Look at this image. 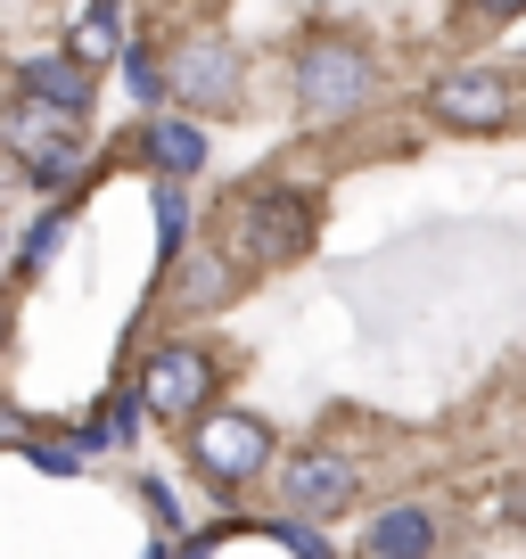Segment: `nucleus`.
<instances>
[{"mask_svg":"<svg viewBox=\"0 0 526 559\" xmlns=\"http://www.w3.org/2000/svg\"><path fill=\"white\" fill-rule=\"evenodd\" d=\"M313 239V198L304 190H247L230 214V255L239 263H297Z\"/></svg>","mask_w":526,"mask_h":559,"instance_id":"1","label":"nucleus"},{"mask_svg":"<svg viewBox=\"0 0 526 559\" xmlns=\"http://www.w3.org/2000/svg\"><path fill=\"white\" fill-rule=\"evenodd\" d=\"M370 58L354 50V41H304V58H297V107L313 123H346L354 107L370 99Z\"/></svg>","mask_w":526,"mask_h":559,"instance_id":"2","label":"nucleus"},{"mask_svg":"<svg viewBox=\"0 0 526 559\" xmlns=\"http://www.w3.org/2000/svg\"><path fill=\"white\" fill-rule=\"evenodd\" d=\"M190 461L214 477V486H239V477H255L263 461H272V428H263L255 412H239V403H214V412H198V428H190Z\"/></svg>","mask_w":526,"mask_h":559,"instance_id":"3","label":"nucleus"},{"mask_svg":"<svg viewBox=\"0 0 526 559\" xmlns=\"http://www.w3.org/2000/svg\"><path fill=\"white\" fill-rule=\"evenodd\" d=\"M428 107H437L444 123H461V132H502V123L518 116V91H510V74L469 67V74H444Z\"/></svg>","mask_w":526,"mask_h":559,"instance_id":"4","label":"nucleus"},{"mask_svg":"<svg viewBox=\"0 0 526 559\" xmlns=\"http://www.w3.org/2000/svg\"><path fill=\"white\" fill-rule=\"evenodd\" d=\"M141 403L148 412H198V403H214V362L198 346H157L141 370Z\"/></svg>","mask_w":526,"mask_h":559,"instance_id":"5","label":"nucleus"},{"mask_svg":"<svg viewBox=\"0 0 526 559\" xmlns=\"http://www.w3.org/2000/svg\"><path fill=\"white\" fill-rule=\"evenodd\" d=\"M354 486H362V469H354L346 453H304V461L280 469V493H288L297 519H330V510H346Z\"/></svg>","mask_w":526,"mask_h":559,"instance_id":"6","label":"nucleus"},{"mask_svg":"<svg viewBox=\"0 0 526 559\" xmlns=\"http://www.w3.org/2000/svg\"><path fill=\"white\" fill-rule=\"evenodd\" d=\"M362 559H437V510L428 502H395L370 519Z\"/></svg>","mask_w":526,"mask_h":559,"instance_id":"7","label":"nucleus"},{"mask_svg":"<svg viewBox=\"0 0 526 559\" xmlns=\"http://www.w3.org/2000/svg\"><path fill=\"white\" fill-rule=\"evenodd\" d=\"M17 91H25V99H50V107H67V116H83V107H91V67H83V50L25 58V67H17Z\"/></svg>","mask_w":526,"mask_h":559,"instance_id":"8","label":"nucleus"},{"mask_svg":"<svg viewBox=\"0 0 526 559\" xmlns=\"http://www.w3.org/2000/svg\"><path fill=\"white\" fill-rule=\"evenodd\" d=\"M165 74H174V91H181L190 107H230V99H239V83H230V50H223V41H190V50H181Z\"/></svg>","mask_w":526,"mask_h":559,"instance_id":"9","label":"nucleus"},{"mask_svg":"<svg viewBox=\"0 0 526 559\" xmlns=\"http://www.w3.org/2000/svg\"><path fill=\"white\" fill-rule=\"evenodd\" d=\"M67 132H74V116H67V107H50V99H25V91H17V107H9V148H17V165L50 157V148H58Z\"/></svg>","mask_w":526,"mask_h":559,"instance_id":"10","label":"nucleus"},{"mask_svg":"<svg viewBox=\"0 0 526 559\" xmlns=\"http://www.w3.org/2000/svg\"><path fill=\"white\" fill-rule=\"evenodd\" d=\"M148 165H157L165 181H190L198 165H206V132H198L190 116H157L148 123Z\"/></svg>","mask_w":526,"mask_h":559,"instance_id":"11","label":"nucleus"},{"mask_svg":"<svg viewBox=\"0 0 526 559\" xmlns=\"http://www.w3.org/2000/svg\"><path fill=\"white\" fill-rule=\"evenodd\" d=\"M223 255H198V263H181V280H174V305L181 313H198V305H223Z\"/></svg>","mask_w":526,"mask_h":559,"instance_id":"12","label":"nucleus"},{"mask_svg":"<svg viewBox=\"0 0 526 559\" xmlns=\"http://www.w3.org/2000/svg\"><path fill=\"white\" fill-rule=\"evenodd\" d=\"M25 174H34L41 190H67V181L83 174V140L67 132V140H58V148H50V157H34V165H25Z\"/></svg>","mask_w":526,"mask_h":559,"instance_id":"13","label":"nucleus"},{"mask_svg":"<svg viewBox=\"0 0 526 559\" xmlns=\"http://www.w3.org/2000/svg\"><path fill=\"white\" fill-rule=\"evenodd\" d=\"M123 83H132V99H141V107H157V91L174 83V74H165L148 50H123Z\"/></svg>","mask_w":526,"mask_h":559,"instance_id":"14","label":"nucleus"},{"mask_svg":"<svg viewBox=\"0 0 526 559\" xmlns=\"http://www.w3.org/2000/svg\"><path fill=\"white\" fill-rule=\"evenodd\" d=\"M157 230H165V247H181V230H190V198H181V181L157 190Z\"/></svg>","mask_w":526,"mask_h":559,"instance_id":"15","label":"nucleus"},{"mask_svg":"<svg viewBox=\"0 0 526 559\" xmlns=\"http://www.w3.org/2000/svg\"><path fill=\"white\" fill-rule=\"evenodd\" d=\"M116 41V0H91V17H83V50H107Z\"/></svg>","mask_w":526,"mask_h":559,"instance_id":"16","label":"nucleus"},{"mask_svg":"<svg viewBox=\"0 0 526 559\" xmlns=\"http://www.w3.org/2000/svg\"><path fill=\"white\" fill-rule=\"evenodd\" d=\"M469 9H477V17H486V25H502V17H518L526 0H469Z\"/></svg>","mask_w":526,"mask_h":559,"instance_id":"17","label":"nucleus"}]
</instances>
